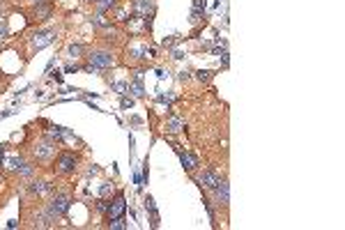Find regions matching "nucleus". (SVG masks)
Here are the masks:
<instances>
[{"label":"nucleus","mask_w":345,"mask_h":230,"mask_svg":"<svg viewBox=\"0 0 345 230\" xmlns=\"http://www.w3.org/2000/svg\"><path fill=\"white\" fill-rule=\"evenodd\" d=\"M113 65H115L113 53H108V51H90V53H88V65H85V69L88 71L108 69Z\"/></svg>","instance_id":"obj_1"},{"label":"nucleus","mask_w":345,"mask_h":230,"mask_svg":"<svg viewBox=\"0 0 345 230\" xmlns=\"http://www.w3.org/2000/svg\"><path fill=\"white\" fill-rule=\"evenodd\" d=\"M69 205H71V198H69V196H67V194H56L53 198H51V202H49L51 216H63V214H67Z\"/></svg>","instance_id":"obj_2"},{"label":"nucleus","mask_w":345,"mask_h":230,"mask_svg":"<svg viewBox=\"0 0 345 230\" xmlns=\"http://www.w3.org/2000/svg\"><path fill=\"white\" fill-rule=\"evenodd\" d=\"M56 170L60 175L74 173V170H76V157H74V154H69V152L60 154V157H58V161H56Z\"/></svg>","instance_id":"obj_3"},{"label":"nucleus","mask_w":345,"mask_h":230,"mask_svg":"<svg viewBox=\"0 0 345 230\" xmlns=\"http://www.w3.org/2000/svg\"><path fill=\"white\" fill-rule=\"evenodd\" d=\"M35 154H37V159H39V161L51 159V157L56 154V145H53V140H42V143L35 147Z\"/></svg>","instance_id":"obj_4"},{"label":"nucleus","mask_w":345,"mask_h":230,"mask_svg":"<svg viewBox=\"0 0 345 230\" xmlns=\"http://www.w3.org/2000/svg\"><path fill=\"white\" fill-rule=\"evenodd\" d=\"M122 212H125V196H118L115 200L108 205V212H106V216H108V221L111 219H118V216H122Z\"/></svg>","instance_id":"obj_5"},{"label":"nucleus","mask_w":345,"mask_h":230,"mask_svg":"<svg viewBox=\"0 0 345 230\" xmlns=\"http://www.w3.org/2000/svg\"><path fill=\"white\" fill-rule=\"evenodd\" d=\"M214 196H217V202L219 205H228V182L225 180H219L217 187H214Z\"/></svg>","instance_id":"obj_6"},{"label":"nucleus","mask_w":345,"mask_h":230,"mask_svg":"<svg viewBox=\"0 0 345 230\" xmlns=\"http://www.w3.org/2000/svg\"><path fill=\"white\" fill-rule=\"evenodd\" d=\"M219 180H221V177H219L217 173H212V170H205L203 175H198V182H200V187L203 189H214Z\"/></svg>","instance_id":"obj_7"},{"label":"nucleus","mask_w":345,"mask_h":230,"mask_svg":"<svg viewBox=\"0 0 345 230\" xmlns=\"http://www.w3.org/2000/svg\"><path fill=\"white\" fill-rule=\"evenodd\" d=\"M180 159H182V164H184L187 170H193V168L198 166V159H196V157H191L189 152H180Z\"/></svg>","instance_id":"obj_8"},{"label":"nucleus","mask_w":345,"mask_h":230,"mask_svg":"<svg viewBox=\"0 0 345 230\" xmlns=\"http://www.w3.org/2000/svg\"><path fill=\"white\" fill-rule=\"evenodd\" d=\"M182 127H184V122H182L180 118H170V122H168V129H170V131H180Z\"/></svg>","instance_id":"obj_9"},{"label":"nucleus","mask_w":345,"mask_h":230,"mask_svg":"<svg viewBox=\"0 0 345 230\" xmlns=\"http://www.w3.org/2000/svg\"><path fill=\"white\" fill-rule=\"evenodd\" d=\"M113 5H115V0H99V2H97V9H99V12H108Z\"/></svg>","instance_id":"obj_10"},{"label":"nucleus","mask_w":345,"mask_h":230,"mask_svg":"<svg viewBox=\"0 0 345 230\" xmlns=\"http://www.w3.org/2000/svg\"><path fill=\"white\" fill-rule=\"evenodd\" d=\"M81 51H83V46H78V44H76V46H69V56L71 58H78V53H81Z\"/></svg>","instance_id":"obj_11"},{"label":"nucleus","mask_w":345,"mask_h":230,"mask_svg":"<svg viewBox=\"0 0 345 230\" xmlns=\"http://www.w3.org/2000/svg\"><path fill=\"white\" fill-rule=\"evenodd\" d=\"M37 2H44V0H37Z\"/></svg>","instance_id":"obj_12"}]
</instances>
